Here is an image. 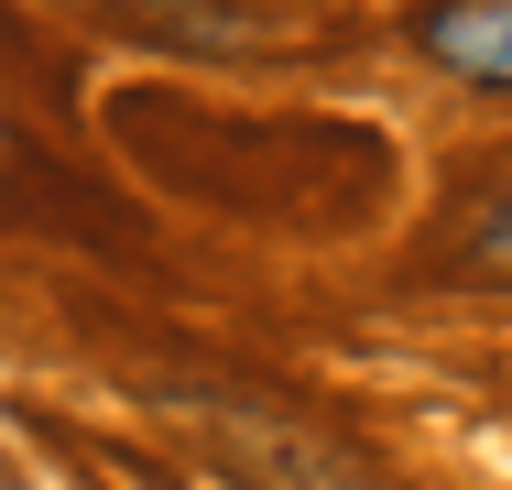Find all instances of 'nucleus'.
<instances>
[{
	"instance_id": "nucleus-1",
	"label": "nucleus",
	"mask_w": 512,
	"mask_h": 490,
	"mask_svg": "<svg viewBox=\"0 0 512 490\" xmlns=\"http://www.w3.org/2000/svg\"><path fill=\"white\" fill-rule=\"evenodd\" d=\"M414 44L469 88H512V0H436L414 22Z\"/></svg>"
},
{
	"instance_id": "nucleus-2",
	"label": "nucleus",
	"mask_w": 512,
	"mask_h": 490,
	"mask_svg": "<svg viewBox=\"0 0 512 490\" xmlns=\"http://www.w3.org/2000/svg\"><path fill=\"white\" fill-rule=\"evenodd\" d=\"M469 251H480L491 273H512V207H491V218H480V240H469Z\"/></svg>"
}]
</instances>
